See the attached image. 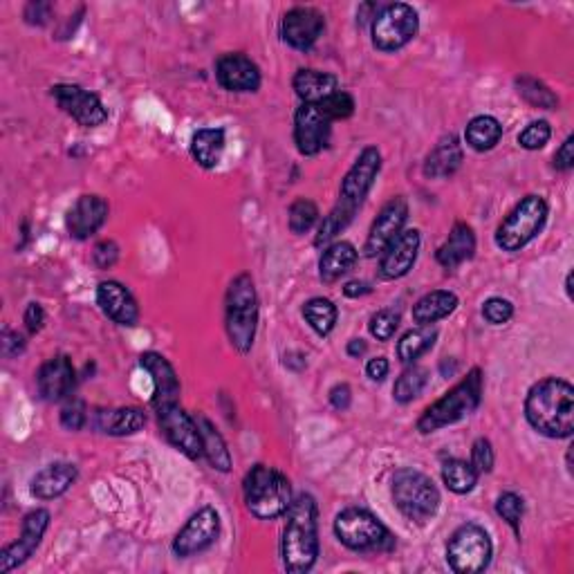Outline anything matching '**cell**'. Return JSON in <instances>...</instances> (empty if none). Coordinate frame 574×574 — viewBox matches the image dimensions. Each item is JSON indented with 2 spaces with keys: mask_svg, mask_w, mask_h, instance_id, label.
I'll return each instance as SVG.
<instances>
[{
  "mask_svg": "<svg viewBox=\"0 0 574 574\" xmlns=\"http://www.w3.org/2000/svg\"><path fill=\"white\" fill-rule=\"evenodd\" d=\"M379 171H382V153H379L377 146H366L364 151L359 153L355 164L350 166L344 182H341L337 205L323 218L319 234L314 238V245L328 247L330 243H335V238L353 222L355 214L361 209V205H364Z\"/></svg>",
  "mask_w": 574,
  "mask_h": 574,
  "instance_id": "cell-1",
  "label": "cell"
},
{
  "mask_svg": "<svg viewBox=\"0 0 574 574\" xmlns=\"http://www.w3.org/2000/svg\"><path fill=\"white\" fill-rule=\"evenodd\" d=\"M525 418L530 427L552 440L570 438L574 431V388L566 379L545 377L525 397Z\"/></svg>",
  "mask_w": 574,
  "mask_h": 574,
  "instance_id": "cell-2",
  "label": "cell"
},
{
  "mask_svg": "<svg viewBox=\"0 0 574 574\" xmlns=\"http://www.w3.org/2000/svg\"><path fill=\"white\" fill-rule=\"evenodd\" d=\"M281 539L283 566L292 574L314 568L319 559V507L310 494H299L287 507Z\"/></svg>",
  "mask_w": 574,
  "mask_h": 574,
  "instance_id": "cell-3",
  "label": "cell"
},
{
  "mask_svg": "<svg viewBox=\"0 0 574 574\" xmlns=\"http://www.w3.org/2000/svg\"><path fill=\"white\" fill-rule=\"evenodd\" d=\"M225 328L231 346L238 353H249L254 348L258 330V292L249 274H238L227 287L225 296Z\"/></svg>",
  "mask_w": 574,
  "mask_h": 574,
  "instance_id": "cell-4",
  "label": "cell"
},
{
  "mask_svg": "<svg viewBox=\"0 0 574 574\" xmlns=\"http://www.w3.org/2000/svg\"><path fill=\"white\" fill-rule=\"evenodd\" d=\"M480 400H483V373H480V368H471L462 382H458L449 393H444V397L433 402L420 415L418 431L422 435H429L444 427H451V424L465 420L467 415L474 413L480 406Z\"/></svg>",
  "mask_w": 574,
  "mask_h": 574,
  "instance_id": "cell-5",
  "label": "cell"
},
{
  "mask_svg": "<svg viewBox=\"0 0 574 574\" xmlns=\"http://www.w3.org/2000/svg\"><path fill=\"white\" fill-rule=\"evenodd\" d=\"M243 496L249 514L261 521H274L292 505V487L281 471L267 465H254L247 471Z\"/></svg>",
  "mask_w": 574,
  "mask_h": 574,
  "instance_id": "cell-6",
  "label": "cell"
},
{
  "mask_svg": "<svg viewBox=\"0 0 574 574\" xmlns=\"http://www.w3.org/2000/svg\"><path fill=\"white\" fill-rule=\"evenodd\" d=\"M393 501L411 523H429L440 509V492L433 480L418 469H400L393 476Z\"/></svg>",
  "mask_w": 574,
  "mask_h": 574,
  "instance_id": "cell-7",
  "label": "cell"
},
{
  "mask_svg": "<svg viewBox=\"0 0 574 574\" xmlns=\"http://www.w3.org/2000/svg\"><path fill=\"white\" fill-rule=\"evenodd\" d=\"M332 530L339 543L353 552H388L395 545V536L388 532V527L359 507L344 509L335 518Z\"/></svg>",
  "mask_w": 574,
  "mask_h": 574,
  "instance_id": "cell-8",
  "label": "cell"
},
{
  "mask_svg": "<svg viewBox=\"0 0 574 574\" xmlns=\"http://www.w3.org/2000/svg\"><path fill=\"white\" fill-rule=\"evenodd\" d=\"M550 207L541 196H527L509 211V216L496 229V245L503 252H521L532 240L541 234L548 222Z\"/></svg>",
  "mask_w": 574,
  "mask_h": 574,
  "instance_id": "cell-9",
  "label": "cell"
},
{
  "mask_svg": "<svg viewBox=\"0 0 574 574\" xmlns=\"http://www.w3.org/2000/svg\"><path fill=\"white\" fill-rule=\"evenodd\" d=\"M494 545L485 527L476 523L460 525L447 543V563L458 574L483 572L492 561Z\"/></svg>",
  "mask_w": 574,
  "mask_h": 574,
  "instance_id": "cell-10",
  "label": "cell"
},
{
  "mask_svg": "<svg viewBox=\"0 0 574 574\" xmlns=\"http://www.w3.org/2000/svg\"><path fill=\"white\" fill-rule=\"evenodd\" d=\"M373 45L379 52H397L420 32V16L411 5L391 3L373 18Z\"/></svg>",
  "mask_w": 574,
  "mask_h": 574,
  "instance_id": "cell-11",
  "label": "cell"
},
{
  "mask_svg": "<svg viewBox=\"0 0 574 574\" xmlns=\"http://www.w3.org/2000/svg\"><path fill=\"white\" fill-rule=\"evenodd\" d=\"M157 411V420H160V429L164 438L169 440L175 449L184 453L189 460L202 458V438L198 431L196 418L182 409L180 402L160 406Z\"/></svg>",
  "mask_w": 574,
  "mask_h": 574,
  "instance_id": "cell-12",
  "label": "cell"
},
{
  "mask_svg": "<svg viewBox=\"0 0 574 574\" xmlns=\"http://www.w3.org/2000/svg\"><path fill=\"white\" fill-rule=\"evenodd\" d=\"M52 97L63 113L83 128H97L108 122V108L95 92L74 86V83H59L52 88Z\"/></svg>",
  "mask_w": 574,
  "mask_h": 574,
  "instance_id": "cell-13",
  "label": "cell"
},
{
  "mask_svg": "<svg viewBox=\"0 0 574 574\" xmlns=\"http://www.w3.org/2000/svg\"><path fill=\"white\" fill-rule=\"evenodd\" d=\"M220 516L214 507H202L193 514L173 541V554L178 559H189L205 552L218 541Z\"/></svg>",
  "mask_w": 574,
  "mask_h": 574,
  "instance_id": "cell-14",
  "label": "cell"
},
{
  "mask_svg": "<svg viewBox=\"0 0 574 574\" xmlns=\"http://www.w3.org/2000/svg\"><path fill=\"white\" fill-rule=\"evenodd\" d=\"M48 527H50L48 509H34V512L27 514L23 518V527H21V536H18V541L7 545V548L0 552V574H7V572L16 570L18 566H23V563L30 559L36 552V548L41 545Z\"/></svg>",
  "mask_w": 574,
  "mask_h": 574,
  "instance_id": "cell-15",
  "label": "cell"
},
{
  "mask_svg": "<svg viewBox=\"0 0 574 574\" xmlns=\"http://www.w3.org/2000/svg\"><path fill=\"white\" fill-rule=\"evenodd\" d=\"M406 220H409V202L402 196L391 198L379 211L373 227L368 231L364 256L375 258L384 252V249L393 243V240L402 234Z\"/></svg>",
  "mask_w": 574,
  "mask_h": 574,
  "instance_id": "cell-16",
  "label": "cell"
},
{
  "mask_svg": "<svg viewBox=\"0 0 574 574\" xmlns=\"http://www.w3.org/2000/svg\"><path fill=\"white\" fill-rule=\"evenodd\" d=\"M332 122L319 106L301 104L294 115V144L301 155H319L330 142Z\"/></svg>",
  "mask_w": 574,
  "mask_h": 574,
  "instance_id": "cell-17",
  "label": "cell"
},
{
  "mask_svg": "<svg viewBox=\"0 0 574 574\" xmlns=\"http://www.w3.org/2000/svg\"><path fill=\"white\" fill-rule=\"evenodd\" d=\"M420 231L418 229H404L391 245H388L382 254H379V279L395 281L413 270L415 261L420 254Z\"/></svg>",
  "mask_w": 574,
  "mask_h": 574,
  "instance_id": "cell-18",
  "label": "cell"
},
{
  "mask_svg": "<svg viewBox=\"0 0 574 574\" xmlns=\"http://www.w3.org/2000/svg\"><path fill=\"white\" fill-rule=\"evenodd\" d=\"M326 30V18L314 7H292L283 16L281 36L294 50L308 52Z\"/></svg>",
  "mask_w": 574,
  "mask_h": 574,
  "instance_id": "cell-19",
  "label": "cell"
},
{
  "mask_svg": "<svg viewBox=\"0 0 574 574\" xmlns=\"http://www.w3.org/2000/svg\"><path fill=\"white\" fill-rule=\"evenodd\" d=\"M216 79L229 92H256L261 88V70L240 52L222 54L216 61Z\"/></svg>",
  "mask_w": 574,
  "mask_h": 574,
  "instance_id": "cell-20",
  "label": "cell"
},
{
  "mask_svg": "<svg viewBox=\"0 0 574 574\" xmlns=\"http://www.w3.org/2000/svg\"><path fill=\"white\" fill-rule=\"evenodd\" d=\"M36 386H39V393L45 402L66 400L77 386V370L72 366V359L57 355L45 361L39 375H36Z\"/></svg>",
  "mask_w": 574,
  "mask_h": 574,
  "instance_id": "cell-21",
  "label": "cell"
},
{
  "mask_svg": "<svg viewBox=\"0 0 574 574\" xmlns=\"http://www.w3.org/2000/svg\"><path fill=\"white\" fill-rule=\"evenodd\" d=\"M108 202L101 196H81L70 207L66 216L68 234L74 240H88L106 225L108 220Z\"/></svg>",
  "mask_w": 574,
  "mask_h": 574,
  "instance_id": "cell-22",
  "label": "cell"
},
{
  "mask_svg": "<svg viewBox=\"0 0 574 574\" xmlns=\"http://www.w3.org/2000/svg\"><path fill=\"white\" fill-rule=\"evenodd\" d=\"M97 305L110 321L117 326L131 328L140 321V308H137L135 296L128 287L117 281H104L97 287Z\"/></svg>",
  "mask_w": 574,
  "mask_h": 574,
  "instance_id": "cell-23",
  "label": "cell"
},
{
  "mask_svg": "<svg viewBox=\"0 0 574 574\" xmlns=\"http://www.w3.org/2000/svg\"><path fill=\"white\" fill-rule=\"evenodd\" d=\"M140 366L153 379V406L160 409L166 404H175L180 400V377L175 368L169 364V359L160 353H144L140 357Z\"/></svg>",
  "mask_w": 574,
  "mask_h": 574,
  "instance_id": "cell-24",
  "label": "cell"
},
{
  "mask_svg": "<svg viewBox=\"0 0 574 574\" xmlns=\"http://www.w3.org/2000/svg\"><path fill=\"white\" fill-rule=\"evenodd\" d=\"M77 476L79 471L72 462H54V465L41 469L39 474L32 478L30 492L34 498H39V501H54V498L68 492Z\"/></svg>",
  "mask_w": 574,
  "mask_h": 574,
  "instance_id": "cell-25",
  "label": "cell"
},
{
  "mask_svg": "<svg viewBox=\"0 0 574 574\" xmlns=\"http://www.w3.org/2000/svg\"><path fill=\"white\" fill-rule=\"evenodd\" d=\"M476 254V234L467 222H456L451 229L449 238L440 245L435 252V261H438L444 270H456L462 263H467Z\"/></svg>",
  "mask_w": 574,
  "mask_h": 574,
  "instance_id": "cell-26",
  "label": "cell"
},
{
  "mask_svg": "<svg viewBox=\"0 0 574 574\" xmlns=\"http://www.w3.org/2000/svg\"><path fill=\"white\" fill-rule=\"evenodd\" d=\"M292 86H294L296 97H299L303 104L319 106L321 101H326L328 97L335 95V92H339V79L330 72L301 68L294 74Z\"/></svg>",
  "mask_w": 574,
  "mask_h": 574,
  "instance_id": "cell-27",
  "label": "cell"
},
{
  "mask_svg": "<svg viewBox=\"0 0 574 574\" xmlns=\"http://www.w3.org/2000/svg\"><path fill=\"white\" fill-rule=\"evenodd\" d=\"M462 160H465V151H462V144L456 135H447L433 146V151L427 155V162H424V175L429 180H444L451 178L456 173Z\"/></svg>",
  "mask_w": 574,
  "mask_h": 574,
  "instance_id": "cell-28",
  "label": "cell"
},
{
  "mask_svg": "<svg viewBox=\"0 0 574 574\" xmlns=\"http://www.w3.org/2000/svg\"><path fill=\"white\" fill-rule=\"evenodd\" d=\"M359 258L357 247L348 240H335L330 243L319 258V279L323 283H335L341 276L353 270Z\"/></svg>",
  "mask_w": 574,
  "mask_h": 574,
  "instance_id": "cell-29",
  "label": "cell"
},
{
  "mask_svg": "<svg viewBox=\"0 0 574 574\" xmlns=\"http://www.w3.org/2000/svg\"><path fill=\"white\" fill-rule=\"evenodd\" d=\"M456 308H458L456 292L435 290L424 294L422 299L413 305V321L420 323V326H431V323L447 319L449 314L456 312Z\"/></svg>",
  "mask_w": 574,
  "mask_h": 574,
  "instance_id": "cell-30",
  "label": "cell"
},
{
  "mask_svg": "<svg viewBox=\"0 0 574 574\" xmlns=\"http://www.w3.org/2000/svg\"><path fill=\"white\" fill-rule=\"evenodd\" d=\"M227 137L222 128H200L191 140V155L202 169H216L225 153Z\"/></svg>",
  "mask_w": 574,
  "mask_h": 574,
  "instance_id": "cell-31",
  "label": "cell"
},
{
  "mask_svg": "<svg viewBox=\"0 0 574 574\" xmlns=\"http://www.w3.org/2000/svg\"><path fill=\"white\" fill-rule=\"evenodd\" d=\"M196 424L202 438V456L209 460V465L216 471L227 474L231 469V453L227 449L225 438H222L218 429L205 418V415H196Z\"/></svg>",
  "mask_w": 574,
  "mask_h": 574,
  "instance_id": "cell-32",
  "label": "cell"
},
{
  "mask_svg": "<svg viewBox=\"0 0 574 574\" xmlns=\"http://www.w3.org/2000/svg\"><path fill=\"white\" fill-rule=\"evenodd\" d=\"M97 418V427L108 435H117V438L140 433L146 424V415L142 409H137V406H126V409L117 411H101L97 413Z\"/></svg>",
  "mask_w": 574,
  "mask_h": 574,
  "instance_id": "cell-33",
  "label": "cell"
},
{
  "mask_svg": "<svg viewBox=\"0 0 574 574\" xmlns=\"http://www.w3.org/2000/svg\"><path fill=\"white\" fill-rule=\"evenodd\" d=\"M465 140L478 153L492 151L503 140V124L492 115H478L467 124Z\"/></svg>",
  "mask_w": 574,
  "mask_h": 574,
  "instance_id": "cell-34",
  "label": "cell"
},
{
  "mask_svg": "<svg viewBox=\"0 0 574 574\" xmlns=\"http://www.w3.org/2000/svg\"><path fill=\"white\" fill-rule=\"evenodd\" d=\"M478 478L480 474L467 460L451 458L442 465V483L447 485L449 492L458 494V496L474 492V487L478 485Z\"/></svg>",
  "mask_w": 574,
  "mask_h": 574,
  "instance_id": "cell-35",
  "label": "cell"
},
{
  "mask_svg": "<svg viewBox=\"0 0 574 574\" xmlns=\"http://www.w3.org/2000/svg\"><path fill=\"white\" fill-rule=\"evenodd\" d=\"M435 339H438V330L431 326H418L415 330H409L397 344V359L402 364H415L422 355H427L433 348Z\"/></svg>",
  "mask_w": 574,
  "mask_h": 574,
  "instance_id": "cell-36",
  "label": "cell"
},
{
  "mask_svg": "<svg viewBox=\"0 0 574 574\" xmlns=\"http://www.w3.org/2000/svg\"><path fill=\"white\" fill-rule=\"evenodd\" d=\"M303 317L310 323V328L317 332L319 337H328L337 326V305L323 296H314L303 305Z\"/></svg>",
  "mask_w": 574,
  "mask_h": 574,
  "instance_id": "cell-37",
  "label": "cell"
},
{
  "mask_svg": "<svg viewBox=\"0 0 574 574\" xmlns=\"http://www.w3.org/2000/svg\"><path fill=\"white\" fill-rule=\"evenodd\" d=\"M516 92L518 97H523L527 104L534 106V108H543V110H557L559 108V97L554 95V92L545 86L543 81L534 79V77H523L516 79Z\"/></svg>",
  "mask_w": 574,
  "mask_h": 574,
  "instance_id": "cell-38",
  "label": "cell"
},
{
  "mask_svg": "<svg viewBox=\"0 0 574 574\" xmlns=\"http://www.w3.org/2000/svg\"><path fill=\"white\" fill-rule=\"evenodd\" d=\"M429 384V370L422 366H409L404 373L397 377V382L393 386V397L395 402L400 404H409L415 397H420V393L427 388Z\"/></svg>",
  "mask_w": 574,
  "mask_h": 574,
  "instance_id": "cell-39",
  "label": "cell"
},
{
  "mask_svg": "<svg viewBox=\"0 0 574 574\" xmlns=\"http://www.w3.org/2000/svg\"><path fill=\"white\" fill-rule=\"evenodd\" d=\"M317 220H319V207L314 205L312 200L299 198V200L292 202L290 216H287L292 234H296V236L308 234V231L317 225Z\"/></svg>",
  "mask_w": 574,
  "mask_h": 574,
  "instance_id": "cell-40",
  "label": "cell"
},
{
  "mask_svg": "<svg viewBox=\"0 0 574 574\" xmlns=\"http://www.w3.org/2000/svg\"><path fill=\"white\" fill-rule=\"evenodd\" d=\"M525 512L523 498L514 492H505L498 496L496 501V514L503 518V521L512 527L516 536H521V518Z\"/></svg>",
  "mask_w": 574,
  "mask_h": 574,
  "instance_id": "cell-41",
  "label": "cell"
},
{
  "mask_svg": "<svg viewBox=\"0 0 574 574\" xmlns=\"http://www.w3.org/2000/svg\"><path fill=\"white\" fill-rule=\"evenodd\" d=\"M400 319H402L400 312L391 310V308L375 312L373 317H370V323H368L370 335H373L377 341L393 339L397 328H400Z\"/></svg>",
  "mask_w": 574,
  "mask_h": 574,
  "instance_id": "cell-42",
  "label": "cell"
},
{
  "mask_svg": "<svg viewBox=\"0 0 574 574\" xmlns=\"http://www.w3.org/2000/svg\"><path fill=\"white\" fill-rule=\"evenodd\" d=\"M319 108L330 117V122L335 124V122H341V119L353 117V113H355V99L350 97L348 92L339 90L332 97H328L326 101H321Z\"/></svg>",
  "mask_w": 574,
  "mask_h": 574,
  "instance_id": "cell-43",
  "label": "cell"
},
{
  "mask_svg": "<svg viewBox=\"0 0 574 574\" xmlns=\"http://www.w3.org/2000/svg\"><path fill=\"white\" fill-rule=\"evenodd\" d=\"M550 137H552L550 124L545 122V119H539V122H532L523 128L521 135H518V144H521V148H525V151H539V148L550 142Z\"/></svg>",
  "mask_w": 574,
  "mask_h": 574,
  "instance_id": "cell-44",
  "label": "cell"
},
{
  "mask_svg": "<svg viewBox=\"0 0 574 574\" xmlns=\"http://www.w3.org/2000/svg\"><path fill=\"white\" fill-rule=\"evenodd\" d=\"M483 317L492 326H503V323L514 317V305L512 301L503 299V296H492V299L483 303Z\"/></svg>",
  "mask_w": 574,
  "mask_h": 574,
  "instance_id": "cell-45",
  "label": "cell"
},
{
  "mask_svg": "<svg viewBox=\"0 0 574 574\" xmlns=\"http://www.w3.org/2000/svg\"><path fill=\"white\" fill-rule=\"evenodd\" d=\"M494 462H496V456H494L492 442H489L487 438H478L474 442V447H471V465H474L478 474L483 476L494 469Z\"/></svg>",
  "mask_w": 574,
  "mask_h": 574,
  "instance_id": "cell-46",
  "label": "cell"
},
{
  "mask_svg": "<svg viewBox=\"0 0 574 574\" xmlns=\"http://www.w3.org/2000/svg\"><path fill=\"white\" fill-rule=\"evenodd\" d=\"M88 422V409L81 400H70L61 409V427L68 431H81Z\"/></svg>",
  "mask_w": 574,
  "mask_h": 574,
  "instance_id": "cell-47",
  "label": "cell"
},
{
  "mask_svg": "<svg viewBox=\"0 0 574 574\" xmlns=\"http://www.w3.org/2000/svg\"><path fill=\"white\" fill-rule=\"evenodd\" d=\"M117 258H119V247L113 240H104V243H99L92 249V261H95L99 270H110V267L117 263Z\"/></svg>",
  "mask_w": 574,
  "mask_h": 574,
  "instance_id": "cell-48",
  "label": "cell"
},
{
  "mask_svg": "<svg viewBox=\"0 0 574 574\" xmlns=\"http://www.w3.org/2000/svg\"><path fill=\"white\" fill-rule=\"evenodd\" d=\"M0 350H3L5 359H14L18 355H23L25 350V337L16 330H3V337H0Z\"/></svg>",
  "mask_w": 574,
  "mask_h": 574,
  "instance_id": "cell-49",
  "label": "cell"
},
{
  "mask_svg": "<svg viewBox=\"0 0 574 574\" xmlns=\"http://www.w3.org/2000/svg\"><path fill=\"white\" fill-rule=\"evenodd\" d=\"M572 148H574V137H568V140L559 146V151L554 153V169L563 171V173L572 171V166H574V151H572Z\"/></svg>",
  "mask_w": 574,
  "mask_h": 574,
  "instance_id": "cell-50",
  "label": "cell"
},
{
  "mask_svg": "<svg viewBox=\"0 0 574 574\" xmlns=\"http://www.w3.org/2000/svg\"><path fill=\"white\" fill-rule=\"evenodd\" d=\"M23 16L30 25H45L52 16V5L50 3H30L25 7Z\"/></svg>",
  "mask_w": 574,
  "mask_h": 574,
  "instance_id": "cell-51",
  "label": "cell"
},
{
  "mask_svg": "<svg viewBox=\"0 0 574 574\" xmlns=\"http://www.w3.org/2000/svg\"><path fill=\"white\" fill-rule=\"evenodd\" d=\"M23 321H25V326H27V330L32 332V335H36V332H41L43 323H45V312H43L41 305H39V303H30V305H27Z\"/></svg>",
  "mask_w": 574,
  "mask_h": 574,
  "instance_id": "cell-52",
  "label": "cell"
},
{
  "mask_svg": "<svg viewBox=\"0 0 574 574\" xmlns=\"http://www.w3.org/2000/svg\"><path fill=\"white\" fill-rule=\"evenodd\" d=\"M350 402H353V391H350L348 384H337L332 386L330 391V404L335 406L337 411H346Z\"/></svg>",
  "mask_w": 574,
  "mask_h": 574,
  "instance_id": "cell-53",
  "label": "cell"
},
{
  "mask_svg": "<svg viewBox=\"0 0 574 574\" xmlns=\"http://www.w3.org/2000/svg\"><path fill=\"white\" fill-rule=\"evenodd\" d=\"M388 370H391V364H388L386 357H375L366 364V375L373 379V382H384L388 377Z\"/></svg>",
  "mask_w": 574,
  "mask_h": 574,
  "instance_id": "cell-54",
  "label": "cell"
},
{
  "mask_svg": "<svg viewBox=\"0 0 574 574\" xmlns=\"http://www.w3.org/2000/svg\"><path fill=\"white\" fill-rule=\"evenodd\" d=\"M373 292V287H370L366 281H350L344 285V294L348 299H359V296H366Z\"/></svg>",
  "mask_w": 574,
  "mask_h": 574,
  "instance_id": "cell-55",
  "label": "cell"
},
{
  "mask_svg": "<svg viewBox=\"0 0 574 574\" xmlns=\"http://www.w3.org/2000/svg\"><path fill=\"white\" fill-rule=\"evenodd\" d=\"M366 348H368V346H366V341H364V339H350L346 350H348V355H350V357H357V359H359L361 355L366 353Z\"/></svg>",
  "mask_w": 574,
  "mask_h": 574,
  "instance_id": "cell-56",
  "label": "cell"
},
{
  "mask_svg": "<svg viewBox=\"0 0 574 574\" xmlns=\"http://www.w3.org/2000/svg\"><path fill=\"white\" fill-rule=\"evenodd\" d=\"M566 292H568V296L572 299V274H568V279H566Z\"/></svg>",
  "mask_w": 574,
  "mask_h": 574,
  "instance_id": "cell-57",
  "label": "cell"
}]
</instances>
